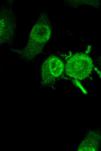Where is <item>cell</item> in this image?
<instances>
[{"instance_id": "obj_3", "label": "cell", "mask_w": 101, "mask_h": 151, "mask_svg": "<svg viewBox=\"0 0 101 151\" xmlns=\"http://www.w3.org/2000/svg\"><path fill=\"white\" fill-rule=\"evenodd\" d=\"M0 44L14 39L15 32V17L10 9L2 8L0 11Z\"/></svg>"}, {"instance_id": "obj_1", "label": "cell", "mask_w": 101, "mask_h": 151, "mask_svg": "<svg viewBox=\"0 0 101 151\" xmlns=\"http://www.w3.org/2000/svg\"><path fill=\"white\" fill-rule=\"evenodd\" d=\"M50 35L51 28L48 19L47 15L42 13L33 27L26 46L16 52L23 59L32 60L41 52Z\"/></svg>"}, {"instance_id": "obj_2", "label": "cell", "mask_w": 101, "mask_h": 151, "mask_svg": "<svg viewBox=\"0 0 101 151\" xmlns=\"http://www.w3.org/2000/svg\"><path fill=\"white\" fill-rule=\"evenodd\" d=\"M92 61L88 55L82 53L73 55L67 62L65 70L70 76L78 80L84 79L91 73Z\"/></svg>"}, {"instance_id": "obj_4", "label": "cell", "mask_w": 101, "mask_h": 151, "mask_svg": "<svg viewBox=\"0 0 101 151\" xmlns=\"http://www.w3.org/2000/svg\"><path fill=\"white\" fill-rule=\"evenodd\" d=\"M64 66L62 61L55 56H51L43 63L41 76L43 82L48 83L54 80L62 73Z\"/></svg>"}, {"instance_id": "obj_6", "label": "cell", "mask_w": 101, "mask_h": 151, "mask_svg": "<svg viewBox=\"0 0 101 151\" xmlns=\"http://www.w3.org/2000/svg\"><path fill=\"white\" fill-rule=\"evenodd\" d=\"M97 62L99 64L101 65V56L97 59Z\"/></svg>"}, {"instance_id": "obj_5", "label": "cell", "mask_w": 101, "mask_h": 151, "mask_svg": "<svg viewBox=\"0 0 101 151\" xmlns=\"http://www.w3.org/2000/svg\"><path fill=\"white\" fill-rule=\"evenodd\" d=\"M84 142H86V151H97L99 148L101 136L98 133L91 132Z\"/></svg>"}]
</instances>
